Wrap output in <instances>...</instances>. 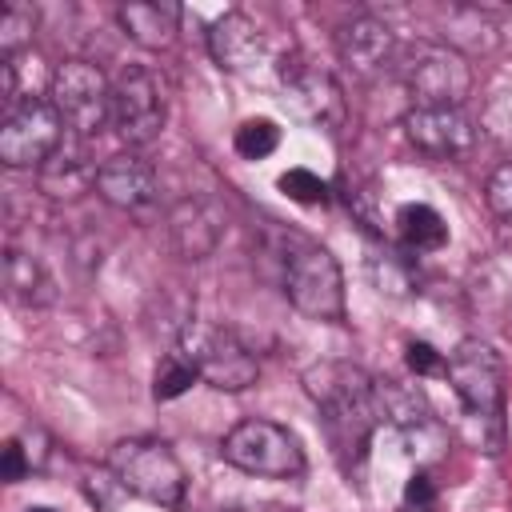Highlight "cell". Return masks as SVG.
I'll use <instances>...</instances> for the list:
<instances>
[{
	"instance_id": "5",
	"label": "cell",
	"mask_w": 512,
	"mask_h": 512,
	"mask_svg": "<svg viewBox=\"0 0 512 512\" xmlns=\"http://www.w3.org/2000/svg\"><path fill=\"white\" fill-rule=\"evenodd\" d=\"M48 100L76 140H92L112 124V84L92 60H64L48 76Z\"/></svg>"
},
{
	"instance_id": "11",
	"label": "cell",
	"mask_w": 512,
	"mask_h": 512,
	"mask_svg": "<svg viewBox=\"0 0 512 512\" xmlns=\"http://www.w3.org/2000/svg\"><path fill=\"white\" fill-rule=\"evenodd\" d=\"M404 84L412 92V108H460L472 92V64L448 44H428L408 64Z\"/></svg>"
},
{
	"instance_id": "20",
	"label": "cell",
	"mask_w": 512,
	"mask_h": 512,
	"mask_svg": "<svg viewBox=\"0 0 512 512\" xmlns=\"http://www.w3.org/2000/svg\"><path fill=\"white\" fill-rule=\"evenodd\" d=\"M396 236L408 252H436L448 244V224L432 204H404L396 212Z\"/></svg>"
},
{
	"instance_id": "22",
	"label": "cell",
	"mask_w": 512,
	"mask_h": 512,
	"mask_svg": "<svg viewBox=\"0 0 512 512\" xmlns=\"http://www.w3.org/2000/svg\"><path fill=\"white\" fill-rule=\"evenodd\" d=\"M232 148H236V156H244V160H264V156H272V152L280 148V128H276V120H268V116H248V120L236 128Z\"/></svg>"
},
{
	"instance_id": "31",
	"label": "cell",
	"mask_w": 512,
	"mask_h": 512,
	"mask_svg": "<svg viewBox=\"0 0 512 512\" xmlns=\"http://www.w3.org/2000/svg\"><path fill=\"white\" fill-rule=\"evenodd\" d=\"M404 512H432V508H404Z\"/></svg>"
},
{
	"instance_id": "9",
	"label": "cell",
	"mask_w": 512,
	"mask_h": 512,
	"mask_svg": "<svg viewBox=\"0 0 512 512\" xmlns=\"http://www.w3.org/2000/svg\"><path fill=\"white\" fill-rule=\"evenodd\" d=\"M164 88L148 68H124L112 84V128L128 148H144L164 132Z\"/></svg>"
},
{
	"instance_id": "17",
	"label": "cell",
	"mask_w": 512,
	"mask_h": 512,
	"mask_svg": "<svg viewBox=\"0 0 512 512\" xmlns=\"http://www.w3.org/2000/svg\"><path fill=\"white\" fill-rule=\"evenodd\" d=\"M36 184L48 200H80L88 188H96V164L84 152V140L60 144L40 168H36Z\"/></svg>"
},
{
	"instance_id": "7",
	"label": "cell",
	"mask_w": 512,
	"mask_h": 512,
	"mask_svg": "<svg viewBox=\"0 0 512 512\" xmlns=\"http://www.w3.org/2000/svg\"><path fill=\"white\" fill-rule=\"evenodd\" d=\"M184 356L196 364L200 380H208L212 388L220 392H244L256 384L260 376V364L252 356V348L232 332V328H220V324H204V320H192L180 336Z\"/></svg>"
},
{
	"instance_id": "27",
	"label": "cell",
	"mask_w": 512,
	"mask_h": 512,
	"mask_svg": "<svg viewBox=\"0 0 512 512\" xmlns=\"http://www.w3.org/2000/svg\"><path fill=\"white\" fill-rule=\"evenodd\" d=\"M436 504V480L428 468H416L404 484V508H432Z\"/></svg>"
},
{
	"instance_id": "15",
	"label": "cell",
	"mask_w": 512,
	"mask_h": 512,
	"mask_svg": "<svg viewBox=\"0 0 512 512\" xmlns=\"http://www.w3.org/2000/svg\"><path fill=\"white\" fill-rule=\"evenodd\" d=\"M220 236H224V216L208 200L188 196V200L172 204V212H168V240H172V248L184 260L212 256L216 244H220Z\"/></svg>"
},
{
	"instance_id": "24",
	"label": "cell",
	"mask_w": 512,
	"mask_h": 512,
	"mask_svg": "<svg viewBox=\"0 0 512 512\" xmlns=\"http://www.w3.org/2000/svg\"><path fill=\"white\" fill-rule=\"evenodd\" d=\"M276 184H280V192H284L288 200H296V204H328V184H324L316 172H308V168H288Z\"/></svg>"
},
{
	"instance_id": "4",
	"label": "cell",
	"mask_w": 512,
	"mask_h": 512,
	"mask_svg": "<svg viewBox=\"0 0 512 512\" xmlns=\"http://www.w3.org/2000/svg\"><path fill=\"white\" fill-rule=\"evenodd\" d=\"M464 416L480 424V448H484V424L492 432L504 428V360L484 340H460L444 368Z\"/></svg>"
},
{
	"instance_id": "8",
	"label": "cell",
	"mask_w": 512,
	"mask_h": 512,
	"mask_svg": "<svg viewBox=\"0 0 512 512\" xmlns=\"http://www.w3.org/2000/svg\"><path fill=\"white\" fill-rule=\"evenodd\" d=\"M276 76H280V88H284V104L300 120H308L316 128H328V132H336L344 124L348 104H344V92H340L332 72H324L312 60L292 52V56H280Z\"/></svg>"
},
{
	"instance_id": "13",
	"label": "cell",
	"mask_w": 512,
	"mask_h": 512,
	"mask_svg": "<svg viewBox=\"0 0 512 512\" xmlns=\"http://www.w3.org/2000/svg\"><path fill=\"white\" fill-rule=\"evenodd\" d=\"M208 52L216 68L232 76H252L260 64H268V40L260 24L248 12H224L208 28Z\"/></svg>"
},
{
	"instance_id": "28",
	"label": "cell",
	"mask_w": 512,
	"mask_h": 512,
	"mask_svg": "<svg viewBox=\"0 0 512 512\" xmlns=\"http://www.w3.org/2000/svg\"><path fill=\"white\" fill-rule=\"evenodd\" d=\"M28 472H32V464H28L24 448H20V440H16V436L4 440V448H0V480H4V484H16V480H24Z\"/></svg>"
},
{
	"instance_id": "2",
	"label": "cell",
	"mask_w": 512,
	"mask_h": 512,
	"mask_svg": "<svg viewBox=\"0 0 512 512\" xmlns=\"http://www.w3.org/2000/svg\"><path fill=\"white\" fill-rule=\"evenodd\" d=\"M108 472L112 480L160 508H180L184 492H188V472L176 460V452L156 440V436H132V440H116L108 452Z\"/></svg>"
},
{
	"instance_id": "23",
	"label": "cell",
	"mask_w": 512,
	"mask_h": 512,
	"mask_svg": "<svg viewBox=\"0 0 512 512\" xmlns=\"http://www.w3.org/2000/svg\"><path fill=\"white\" fill-rule=\"evenodd\" d=\"M32 32H36V12L28 4H8L4 16H0V48H4V56H20V48L32 44Z\"/></svg>"
},
{
	"instance_id": "16",
	"label": "cell",
	"mask_w": 512,
	"mask_h": 512,
	"mask_svg": "<svg viewBox=\"0 0 512 512\" xmlns=\"http://www.w3.org/2000/svg\"><path fill=\"white\" fill-rule=\"evenodd\" d=\"M392 48H396L392 28L376 16H352L336 32V52L356 76H376L392 60Z\"/></svg>"
},
{
	"instance_id": "6",
	"label": "cell",
	"mask_w": 512,
	"mask_h": 512,
	"mask_svg": "<svg viewBox=\"0 0 512 512\" xmlns=\"http://www.w3.org/2000/svg\"><path fill=\"white\" fill-rule=\"evenodd\" d=\"M220 456L232 468L264 480H296L304 472V448L296 432L276 420H240L224 436Z\"/></svg>"
},
{
	"instance_id": "14",
	"label": "cell",
	"mask_w": 512,
	"mask_h": 512,
	"mask_svg": "<svg viewBox=\"0 0 512 512\" xmlns=\"http://www.w3.org/2000/svg\"><path fill=\"white\" fill-rule=\"evenodd\" d=\"M96 196L120 212H140L156 200V168L140 152H116L96 168Z\"/></svg>"
},
{
	"instance_id": "30",
	"label": "cell",
	"mask_w": 512,
	"mask_h": 512,
	"mask_svg": "<svg viewBox=\"0 0 512 512\" xmlns=\"http://www.w3.org/2000/svg\"><path fill=\"white\" fill-rule=\"evenodd\" d=\"M24 512H56V508H48V504H32V508H24Z\"/></svg>"
},
{
	"instance_id": "21",
	"label": "cell",
	"mask_w": 512,
	"mask_h": 512,
	"mask_svg": "<svg viewBox=\"0 0 512 512\" xmlns=\"http://www.w3.org/2000/svg\"><path fill=\"white\" fill-rule=\"evenodd\" d=\"M200 380V372H196V364L184 356V348H172L160 364H156V376H152V396L156 400H176V396H184L192 384Z\"/></svg>"
},
{
	"instance_id": "3",
	"label": "cell",
	"mask_w": 512,
	"mask_h": 512,
	"mask_svg": "<svg viewBox=\"0 0 512 512\" xmlns=\"http://www.w3.org/2000/svg\"><path fill=\"white\" fill-rule=\"evenodd\" d=\"M284 296L308 320L344 324V316H348L344 272H340L336 256L308 240H296L284 256Z\"/></svg>"
},
{
	"instance_id": "1",
	"label": "cell",
	"mask_w": 512,
	"mask_h": 512,
	"mask_svg": "<svg viewBox=\"0 0 512 512\" xmlns=\"http://www.w3.org/2000/svg\"><path fill=\"white\" fill-rule=\"evenodd\" d=\"M300 380H304V392L312 396V404L320 412V424H324V436H328L336 464L348 476L360 472L368 460L372 432L384 420L380 400H376V380L348 360L308 364Z\"/></svg>"
},
{
	"instance_id": "29",
	"label": "cell",
	"mask_w": 512,
	"mask_h": 512,
	"mask_svg": "<svg viewBox=\"0 0 512 512\" xmlns=\"http://www.w3.org/2000/svg\"><path fill=\"white\" fill-rule=\"evenodd\" d=\"M16 440H20V448H24L28 464H32V472H40V468L48 464V432H44V428H24Z\"/></svg>"
},
{
	"instance_id": "10",
	"label": "cell",
	"mask_w": 512,
	"mask_h": 512,
	"mask_svg": "<svg viewBox=\"0 0 512 512\" xmlns=\"http://www.w3.org/2000/svg\"><path fill=\"white\" fill-rule=\"evenodd\" d=\"M64 144V120L48 96L24 100L0 124V160L8 168H40Z\"/></svg>"
},
{
	"instance_id": "25",
	"label": "cell",
	"mask_w": 512,
	"mask_h": 512,
	"mask_svg": "<svg viewBox=\"0 0 512 512\" xmlns=\"http://www.w3.org/2000/svg\"><path fill=\"white\" fill-rule=\"evenodd\" d=\"M484 200H488L492 216H500V220L512 224V160H504V164L488 176V184H484Z\"/></svg>"
},
{
	"instance_id": "26",
	"label": "cell",
	"mask_w": 512,
	"mask_h": 512,
	"mask_svg": "<svg viewBox=\"0 0 512 512\" xmlns=\"http://www.w3.org/2000/svg\"><path fill=\"white\" fill-rule=\"evenodd\" d=\"M404 364H408V372H416V376H444V368H448L444 352H436L428 340H408Z\"/></svg>"
},
{
	"instance_id": "32",
	"label": "cell",
	"mask_w": 512,
	"mask_h": 512,
	"mask_svg": "<svg viewBox=\"0 0 512 512\" xmlns=\"http://www.w3.org/2000/svg\"><path fill=\"white\" fill-rule=\"evenodd\" d=\"M236 512H240V508H236Z\"/></svg>"
},
{
	"instance_id": "19",
	"label": "cell",
	"mask_w": 512,
	"mask_h": 512,
	"mask_svg": "<svg viewBox=\"0 0 512 512\" xmlns=\"http://www.w3.org/2000/svg\"><path fill=\"white\" fill-rule=\"evenodd\" d=\"M4 292L20 308H44L56 300V280L36 252L8 248L4 252Z\"/></svg>"
},
{
	"instance_id": "12",
	"label": "cell",
	"mask_w": 512,
	"mask_h": 512,
	"mask_svg": "<svg viewBox=\"0 0 512 512\" xmlns=\"http://www.w3.org/2000/svg\"><path fill=\"white\" fill-rule=\"evenodd\" d=\"M400 128L408 144L432 160L464 156L476 144V124L460 108H408Z\"/></svg>"
},
{
	"instance_id": "18",
	"label": "cell",
	"mask_w": 512,
	"mask_h": 512,
	"mask_svg": "<svg viewBox=\"0 0 512 512\" xmlns=\"http://www.w3.org/2000/svg\"><path fill=\"white\" fill-rule=\"evenodd\" d=\"M180 16L184 8L180 4H160V0H132V4H120L116 8V20L124 28V36L148 52L156 48H168L180 32Z\"/></svg>"
}]
</instances>
